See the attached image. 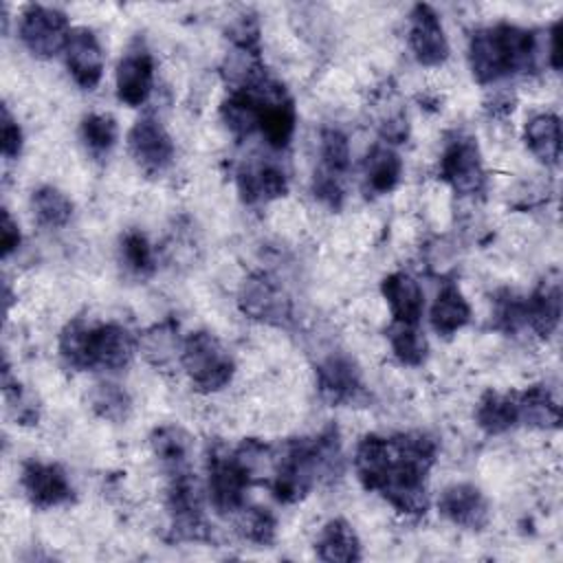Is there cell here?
<instances>
[{"mask_svg": "<svg viewBox=\"0 0 563 563\" xmlns=\"http://www.w3.org/2000/svg\"><path fill=\"white\" fill-rule=\"evenodd\" d=\"M238 189L244 202H266L282 198L288 191V183L277 165L255 163L238 172Z\"/></svg>", "mask_w": 563, "mask_h": 563, "instance_id": "d6986e66", "label": "cell"}, {"mask_svg": "<svg viewBox=\"0 0 563 563\" xmlns=\"http://www.w3.org/2000/svg\"><path fill=\"white\" fill-rule=\"evenodd\" d=\"M178 350V332L176 325L165 321L147 330L141 339V352L152 365H167Z\"/></svg>", "mask_w": 563, "mask_h": 563, "instance_id": "f546056e", "label": "cell"}, {"mask_svg": "<svg viewBox=\"0 0 563 563\" xmlns=\"http://www.w3.org/2000/svg\"><path fill=\"white\" fill-rule=\"evenodd\" d=\"M183 367L198 391H218L233 378L235 365L229 352L211 332H191L180 350Z\"/></svg>", "mask_w": 563, "mask_h": 563, "instance_id": "5b68a950", "label": "cell"}, {"mask_svg": "<svg viewBox=\"0 0 563 563\" xmlns=\"http://www.w3.org/2000/svg\"><path fill=\"white\" fill-rule=\"evenodd\" d=\"M438 508L451 523L466 530H482L490 517L486 497L473 484H453L444 488Z\"/></svg>", "mask_w": 563, "mask_h": 563, "instance_id": "9a60e30c", "label": "cell"}, {"mask_svg": "<svg viewBox=\"0 0 563 563\" xmlns=\"http://www.w3.org/2000/svg\"><path fill=\"white\" fill-rule=\"evenodd\" d=\"M312 191H314V198H319L323 205L336 209V207H341L343 196H345L343 178L328 174L323 169H317L314 180H312Z\"/></svg>", "mask_w": 563, "mask_h": 563, "instance_id": "d590c367", "label": "cell"}, {"mask_svg": "<svg viewBox=\"0 0 563 563\" xmlns=\"http://www.w3.org/2000/svg\"><path fill=\"white\" fill-rule=\"evenodd\" d=\"M440 176L457 194H475L482 189L484 167L475 139L457 136L449 141L440 158Z\"/></svg>", "mask_w": 563, "mask_h": 563, "instance_id": "30bf717a", "label": "cell"}, {"mask_svg": "<svg viewBox=\"0 0 563 563\" xmlns=\"http://www.w3.org/2000/svg\"><path fill=\"white\" fill-rule=\"evenodd\" d=\"M154 455L169 468V473H178L187 468V457H189V435L176 427V424H165L154 429L150 438Z\"/></svg>", "mask_w": 563, "mask_h": 563, "instance_id": "4316f807", "label": "cell"}, {"mask_svg": "<svg viewBox=\"0 0 563 563\" xmlns=\"http://www.w3.org/2000/svg\"><path fill=\"white\" fill-rule=\"evenodd\" d=\"M471 319V306L455 284H444L431 308V325L438 334L451 336Z\"/></svg>", "mask_w": 563, "mask_h": 563, "instance_id": "7402d4cb", "label": "cell"}, {"mask_svg": "<svg viewBox=\"0 0 563 563\" xmlns=\"http://www.w3.org/2000/svg\"><path fill=\"white\" fill-rule=\"evenodd\" d=\"M240 308L251 319L282 325L290 319V301L266 275H253L242 284Z\"/></svg>", "mask_w": 563, "mask_h": 563, "instance_id": "8fae6325", "label": "cell"}, {"mask_svg": "<svg viewBox=\"0 0 563 563\" xmlns=\"http://www.w3.org/2000/svg\"><path fill=\"white\" fill-rule=\"evenodd\" d=\"M526 145L545 165H559L561 158V123L556 114H537L526 123Z\"/></svg>", "mask_w": 563, "mask_h": 563, "instance_id": "603a6c76", "label": "cell"}, {"mask_svg": "<svg viewBox=\"0 0 563 563\" xmlns=\"http://www.w3.org/2000/svg\"><path fill=\"white\" fill-rule=\"evenodd\" d=\"M251 482L235 453L220 446L209 453V499L220 515L244 508V493Z\"/></svg>", "mask_w": 563, "mask_h": 563, "instance_id": "52a82bcc", "label": "cell"}, {"mask_svg": "<svg viewBox=\"0 0 563 563\" xmlns=\"http://www.w3.org/2000/svg\"><path fill=\"white\" fill-rule=\"evenodd\" d=\"M0 145H2V154L4 158H15L22 150V130L15 123V119L11 117L9 108H2V123H0Z\"/></svg>", "mask_w": 563, "mask_h": 563, "instance_id": "8d00e7d4", "label": "cell"}, {"mask_svg": "<svg viewBox=\"0 0 563 563\" xmlns=\"http://www.w3.org/2000/svg\"><path fill=\"white\" fill-rule=\"evenodd\" d=\"M31 205L37 222L48 229L64 227L73 216V202L59 189L48 185L33 191Z\"/></svg>", "mask_w": 563, "mask_h": 563, "instance_id": "83f0119b", "label": "cell"}, {"mask_svg": "<svg viewBox=\"0 0 563 563\" xmlns=\"http://www.w3.org/2000/svg\"><path fill=\"white\" fill-rule=\"evenodd\" d=\"M128 150L134 163L150 176L163 174L174 161V143L163 123L145 114L128 132Z\"/></svg>", "mask_w": 563, "mask_h": 563, "instance_id": "9c48e42d", "label": "cell"}, {"mask_svg": "<svg viewBox=\"0 0 563 563\" xmlns=\"http://www.w3.org/2000/svg\"><path fill=\"white\" fill-rule=\"evenodd\" d=\"M81 139L95 156L108 154L117 141L114 119L110 114H99V112L86 114L81 119Z\"/></svg>", "mask_w": 563, "mask_h": 563, "instance_id": "4dcf8cb0", "label": "cell"}, {"mask_svg": "<svg viewBox=\"0 0 563 563\" xmlns=\"http://www.w3.org/2000/svg\"><path fill=\"white\" fill-rule=\"evenodd\" d=\"M92 409L97 416L110 420V422H121L128 418L130 413V396L125 394V389H121L114 383H101L95 387L92 391Z\"/></svg>", "mask_w": 563, "mask_h": 563, "instance_id": "d6a6232c", "label": "cell"}, {"mask_svg": "<svg viewBox=\"0 0 563 563\" xmlns=\"http://www.w3.org/2000/svg\"><path fill=\"white\" fill-rule=\"evenodd\" d=\"M321 477L319 464V440L317 438H299L284 444V449L275 455V468L271 475L273 495L292 504L299 501L312 484Z\"/></svg>", "mask_w": 563, "mask_h": 563, "instance_id": "277c9868", "label": "cell"}, {"mask_svg": "<svg viewBox=\"0 0 563 563\" xmlns=\"http://www.w3.org/2000/svg\"><path fill=\"white\" fill-rule=\"evenodd\" d=\"M475 420H477L479 429L488 435L508 431L510 427H515L519 422L517 396L486 391L475 409Z\"/></svg>", "mask_w": 563, "mask_h": 563, "instance_id": "cb8c5ba5", "label": "cell"}, {"mask_svg": "<svg viewBox=\"0 0 563 563\" xmlns=\"http://www.w3.org/2000/svg\"><path fill=\"white\" fill-rule=\"evenodd\" d=\"M152 81H154L152 55L143 46L130 48L117 66V97L125 106L136 108L147 101L152 92Z\"/></svg>", "mask_w": 563, "mask_h": 563, "instance_id": "2e32d148", "label": "cell"}, {"mask_svg": "<svg viewBox=\"0 0 563 563\" xmlns=\"http://www.w3.org/2000/svg\"><path fill=\"white\" fill-rule=\"evenodd\" d=\"M70 24L64 11L46 4H29L20 18V40L35 57H53L64 51Z\"/></svg>", "mask_w": 563, "mask_h": 563, "instance_id": "8992f818", "label": "cell"}, {"mask_svg": "<svg viewBox=\"0 0 563 563\" xmlns=\"http://www.w3.org/2000/svg\"><path fill=\"white\" fill-rule=\"evenodd\" d=\"M167 508L172 515V528L178 539L198 541L207 537V523L202 519V490L187 468L172 473Z\"/></svg>", "mask_w": 563, "mask_h": 563, "instance_id": "ba28073f", "label": "cell"}, {"mask_svg": "<svg viewBox=\"0 0 563 563\" xmlns=\"http://www.w3.org/2000/svg\"><path fill=\"white\" fill-rule=\"evenodd\" d=\"M526 303V325L539 336H550L559 328L561 319V288L559 282H543Z\"/></svg>", "mask_w": 563, "mask_h": 563, "instance_id": "ffe728a7", "label": "cell"}, {"mask_svg": "<svg viewBox=\"0 0 563 563\" xmlns=\"http://www.w3.org/2000/svg\"><path fill=\"white\" fill-rule=\"evenodd\" d=\"M435 451V440L424 433H369L356 446L354 468L367 490H378L400 512L420 515L427 510L424 482Z\"/></svg>", "mask_w": 563, "mask_h": 563, "instance_id": "6da1fadb", "label": "cell"}, {"mask_svg": "<svg viewBox=\"0 0 563 563\" xmlns=\"http://www.w3.org/2000/svg\"><path fill=\"white\" fill-rule=\"evenodd\" d=\"M519 422L539 429H554L561 422L559 405L545 385H532L517 396Z\"/></svg>", "mask_w": 563, "mask_h": 563, "instance_id": "484cf974", "label": "cell"}, {"mask_svg": "<svg viewBox=\"0 0 563 563\" xmlns=\"http://www.w3.org/2000/svg\"><path fill=\"white\" fill-rule=\"evenodd\" d=\"M537 48L539 44L530 31L512 24H495L473 33L468 64L479 84H490L506 75L532 68Z\"/></svg>", "mask_w": 563, "mask_h": 563, "instance_id": "7a4b0ae2", "label": "cell"}, {"mask_svg": "<svg viewBox=\"0 0 563 563\" xmlns=\"http://www.w3.org/2000/svg\"><path fill=\"white\" fill-rule=\"evenodd\" d=\"M317 556L330 563H352L361 559V543L345 519H332L317 539Z\"/></svg>", "mask_w": 563, "mask_h": 563, "instance_id": "44dd1931", "label": "cell"}, {"mask_svg": "<svg viewBox=\"0 0 563 563\" xmlns=\"http://www.w3.org/2000/svg\"><path fill=\"white\" fill-rule=\"evenodd\" d=\"M0 244H2V255H11L18 244H20V229L13 222V218L9 216V211H2V229H0Z\"/></svg>", "mask_w": 563, "mask_h": 563, "instance_id": "74e56055", "label": "cell"}, {"mask_svg": "<svg viewBox=\"0 0 563 563\" xmlns=\"http://www.w3.org/2000/svg\"><path fill=\"white\" fill-rule=\"evenodd\" d=\"M389 343L396 354V358L405 365H420L427 358V339L418 330V325L398 323L394 321L389 325Z\"/></svg>", "mask_w": 563, "mask_h": 563, "instance_id": "f1b7e54d", "label": "cell"}, {"mask_svg": "<svg viewBox=\"0 0 563 563\" xmlns=\"http://www.w3.org/2000/svg\"><path fill=\"white\" fill-rule=\"evenodd\" d=\"M409 46L424 66H440L449 57V40L438 13L429 4H416L411 9Z\"/></svg>", "mask_w": 563, "mask_h": 563, "instance_id": "7c38bea8", "label": "cell"}, {"mask_svg": "<svg viewBox=\"0 0 563 563\" xmlns=\"http://www.w3.org/2000/svg\"><path fill=\"white\" fill-rule=\"evenodd\" d=\"M59 354L77 369H121L134 354V339L119 323L90 325L75 319L59 334Z\"/></svg>", "mask_w": 563, "mask_h": 563, "instance_id": "3957f363", "label": "cell"}, {"mask_svg": "<svg viewBox=\"0 0 563 563\" xmlns=\"http://www.w3.org/2000/svg\"><path fill=\"white\" fill-rule=\"evenodd\" d=\"M319 154H321L319 169L343 178V174L350 167V143H347V136L341 130L325 128L321 132Z\"/></svg>", "mask_w": 563, "mask_h": 563, "instance_id": "1f68e13d", "label": "cell"}, {"mask_svg": "<svg viewBox=\"0 0 563 563\" xmlns=\"http://www.w3.org/2000/svg\"><path fill=\"white\" fill-rule=\"evenodd\" d=\"M383 297L389 303V310L394 314V321L418 325L424 299L418 282L407 273H391L383 279Z\"/></svg>", "mask_w": 563, "mask_h": 563, "instance_id": "ac0fdd59", "label": "cell"}, {"mask_svg": "<svg viewBox=\"0 0 563 563\" xmlns=\"http://www.w3.org/2000/svg\"><path fill=\"white\" fill-rule=\"evenodd\" d=\"M317 387L332 405L354 402L363 394L358 367L343 354H332L317 367Z\"/></svg>", "mask_w": 563, "mask_h": 563, "instance_id": "e0dca14e", "label": "cell"}, {"mask_svg": "<svg viewBox=\"0 0 563 563\" xmlns=\"http://www.w3.org/2000/svg\"><path fill=\"white\" fill-rule=\"evenodd\" d=\"M238 528L244 539H249L251 543H257V545H268L275 539V517L266 508L244 510Z\"/></svg>", "mask_w": 563, "mask_h": 563, "instance_id": "836d02e7", "label": "cell"}, {"mask_svg": "<svg viewBox=\"0 0 563 563\" xmlns=\"http://www.w3.org/2000/svg\"><path fill=\"white\" fill-rule=\"evenodd\" d=\"M121 255H123L125 266L139 275H147L154 271L152 246H150L147 238L139 231L125 233V238L121 242Z\"/></svg>", "mask_w": 563, "mask_h": 563, "instance_id": "e575fe53", "label": "cell"}, {"mask_svg": "<svg viewBox=\"0 0 563 563\" xmlns=\"http://www.w3.org/2000/svg\"><path fill=\"white\" fill-rule=\"evenodd\" d=\"M402 174V161L389 145H374L365 156V185L374 194L391 191Z\"/></svg>", "mask_w": 563, "mask_h": 563, "instance_id": "d4e9b609", "label": "cell"}, {"mask_svg": "<svg viewBox=\"0 0 563 563\" xmlns=\"http://www.w3.org/2000/svg\"><path fill=\"white\" fill-rule=\"evenodd\" d=\"M66 66L77 86L92 90L103 75V53L97 35L90 29H73L64 46Z\"/></svg>", "mask_w": 563, "mask_h": 563, "instance_id": "5bb4252c", "label": "cell"}, {"mask_svg": "<svg viewBox=\"0 0 563 563\" xmlns=\"http://www.w3.org/2000/svg\"><path fill=\"white\" fill-rule=\"evenodd\" d=\"M22 488L35 508H53L73 499V486L57 464L26 462L22 468Z\"/></svg>", "mask_w": 563, "mask_h": 563, "instance_id": "4fadbf2b", "label": "cell"}]
</instances>
